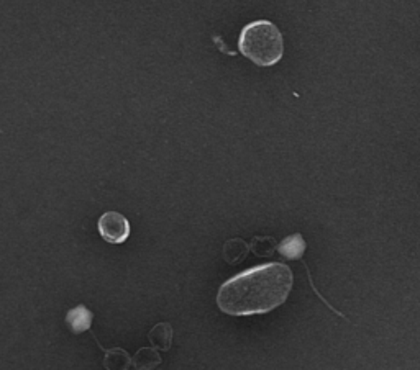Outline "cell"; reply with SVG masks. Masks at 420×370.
<instances>
[{
  "label": "cell",
  "mask_w": 420,
  "mask_h": 370,
  "mask_svg": "<svg viewBox=\"0 0 420 370\" xmlns=\"http://www.w3.org/2000/svg\"><path fill=\"white\" fill-rule=\"evenodd\" d=\"M148 339L153 348L161 350H169L173 346V326L169 323H158L148 334Z\"/></svg>",
  "instance_id": "5b68a950"
},
{
  "label": "cell",
  "mask_w": 420,
  "mask_h": 370,
  "mask_svg": "<svg viewBox=\"0 0 420 370\" xmlns=\"http://www.w3.org/2000/svg\"><path fill=\"white\" fill-rule=\"evenodd\" d=\"M238 50L256 66H274L284 55L283 35L273 22H251L240 33Z\"/></svg>",
  "instance_id": "7a4b0ae2"
},
{
  "label": "cell",
  "mask_w": 420,
  "mask_h": 370,
  "mask_svg": "<svg viewBox=\"0 0 420 370\" xmlns=\"http://www.w3.org/2000/svg\"><path fill=\"white\" fill-rule=\"evenodd\" d=\"M250 248H251V251L256 254V256L270 257V256H273L276 251V241L270 236H266V238L256 236L255 239H253Z\"/></svg>",
  "instance_id": "30bf717a"
},
{
  "label": "cell",
  "mask_w": 420,
  "mask_h": 370,
  "mask_svg": "<svg viewBox=\"0 0 420 370\" xmlns=\"http://www.w3.org/2000/svg\"><path fill=\"white\" fill-rule=\"evenodd\" d=\"M293 283V271L284 264L258 266L223 283L217 305L223 313L233 316L268 313L288 300Z\"/></svg>",
  "instance_id": "6da1fadb"
},
{
  "label": "cell",
  "mask_w": 420,
  "mask_h": 370,
  "mask_svg": "<svg viewBox=\"0 0 420 370\" xmlns=\"http://www.w3.org/2000/svg\"><path fill=\"white\" fill-rule=\"evenodd\" d=\"M66 323H68V326L74 334L89 331L90 325H92V311L85 308L84 305L76 306V308L69 310L68 315H66Z\"/></svg>",
  "instance_id": "277c9868"
},
{
  "label": "cell",
  "mask_w": 420,
  "mask_h": 370,
  "mask_svg": "<svg viewBox=\"0 0 420 370\" xmlns=\"http://www.w3.org/2000/svg\"><path fill=\"white\" fill-rule=\"evenodd\" d=\"M248 251H250V248H248L245 241H241V239H230V241H227L225 246H223V259H225L228 264H232V266H235V264L245 261Z\"/></svg>",
  "instance_id": "9c48e42d"
},
{
  "label": "cell",
  "mask_w": 420,
  "mask_h": 370,
  "mask_svg": "<svg viewBox=\"0 0 420 370\" xmlns=\"http://www.w3.org/2000/svg\"><path fill=\"white\" fill-rule=\"evenodd\" d=\"M305 248H307V244H305L302 234L295 233L279 244L278 251L286 259H300L305 252Z\"/></svg>",
  "instance_id": "52a82bcc"
},
{
  "label": "cell",
  "mask_w": 420,
  "mask_h": 370,
  "mask_svg": "<svg viewBox=\"0 0 420 370\" xmlns=\"http://www.w3.org/2000/svg\"><path fill=\"white\" fill-rule=\"evenodd\" d=\"M161 364V357L156 348H141L133 355V369L135 370H155Z\"/></svg>",
  "instance_id": "ba28073f"
},
{
  "label": "cell",
  "mask_w": 420,
  "mask_h": 370,
  "mask_svg": "<svg viewBox=\"0 0 420 370\" xmlns=\"http://www.w3.org/2000/svg\"><path fill=\"white\" fill-rule=\"evenodd\" d=\"M133 359L128 355L125 349L112 348L105 350L104 367L107 370H130Z\"/></svg>",
  "instance_id": "8992f818"
},
{
  "label": "cell",
  "mask_w": 420,
  "mask_h": 370,
  "mask_svg": "<svg viewBox=\"0 0 420 370\" xmlns=\"http://www.w3.org/2000/svg\"><path fill=\"white\" fill-rule=\"evenodd\" d=\"M99 233L111 244H122L130 236V223L118 211H107L99 220Z\"/></svg>",
  "instance_id": "3957f363"
}]
</instances>
